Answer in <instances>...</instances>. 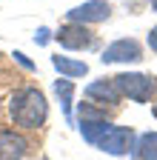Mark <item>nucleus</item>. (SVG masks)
I'll list each match as a JSON object with an SVG mask.
<instances>
[{"label": "nucleus", "instance_id": "nucleus-8", "mask_svg": "<svg viewBox=\"0 0 157 160\" xmlns=\"http://www.w3.org/2000/svg\"><path fill=\"white\" fill-rule=\"evenodd\" d=\"M86 97L91 103H97V106H117L120 103V92H117L111 77H100V80H94V83H89L86 86Z\"/></svg>", "mask_w": 157, "mask_h": 160}, {"label": "nucleus", "instance_id": "nucleus-15", "mask_svg": "<svg viewBox=\"0 0 157 160\" xmlns=\"http://www.w3.org/2000/svg\"><path fill=\"white\" fill-rule=\"evenodd\" d=\"M149 49H151V52H157V26L149 32Z\"/></svg>", "mask_w": 157, "mask_h": 160}, {"label": "nucleus", "instance_id": "nucleus-4", "mask_svg": "<svg viewBox=\"0 0 157 160\" xmlns=\"http://www.w3.org/2000/svg\"><path fill=\"white\" fill-rule=\"evenodd\" d=\"M134 132L129 129V126H109L103 134H100V140H97V149H103L106 154H114V157H123V154H129V152H134Z\"/></svg>", "mask_w": 157, "mask_h": 160}, {"label": "nucleus", "instance_id": "nucleus-6", "mask_svg": "<svg viewBox=\"0 0 157 160\" xmlns=\"http://www.w3.org/2000/svg\"><path fill=\"white\" fill-rule=\"evenodd\" d=\"M100 60L103 63H137V60H143V49L134 37H120L103 49Z\"/></svg>", "mask_w": 157, "mask_h": 160}, {"label": "nucleus", "instance_id": "nucleus-13", "mask_svg": "<svg viewBox=\"0 0 157 160\" xmlns=\"http://www.w3.org/2000/svg\"><path fill=\"white\" fill-rule=\"evenodd\" d=\"M49 37H52L49 29H37V32H34V43H37V46H46V43H49Z\"/></svg>", "mask_w": 157, "mask_h": 160}, {"label": "nucleus", "instance_id": "nucleus-10", "mask_svg": "<svg viewBox=\"0 0 157 160\" xmlns=\"http://www.w3.org/2000/svg\"><path fill=\"white\" fill-rule=\"evenodd\" d=\"M52 66L60 72L63 77H69V80L83 77V74L89 72V66L83 63V60H74V57H66V54H54V57H52Z\"/></svg>", "mask_w": 157, "mask_h": 160}, {"label": "nucleus", "instance_id": "nucleus-12", "mask_svg": "<svg viewBox=\"0 0 157 160\" xmlns=\"http://www.w3.org/2000/svg\"><path fill=\"white\" fill-rule=\"evenodd\" d=\"M54 94L60 97L63 114H66V120L71 123V97H74V83H71L69 77H60V80H54Z\"/></svg>", "mask_w": 157, "mask_h": 160}, {"label": "nucleus", "instance_id": "nucleus-3", "mask_svg": "<svg viewBox=\"0 0 157 160\" xmlns=\"http://www.w3.org/2000/svg\"><path fill=\"white\" fill-rule=\"evenodd\" d=\"M77 123H80V134L86 143H97L100 140V134L111 126L109 120H106V112L103 109H97L94 103H80L77 106Z\"/></svg>", "mask_w": 157, "mask_h": 160}, {"label": "nucleus", "instance_id": "nucleus-9", "mask_svg": "<svg viewBox=\"0 0 157 160\" xmlns=\"http://www.w3.org/2000/svg\"><path fill=\"white\" fill-rule=\"evenodd\" d=\"M29 152V143L20 132L3 129L0 132V160H23Z\"/></svg>", "mask_w": 157, "mask_h": 160}, {"label": "nucleus", "instance_id": "nucleus-17", "mask_svg": "<svg viewBox=\"0 0 157 160\" xmlns=\"http://www.w3.org/2000/svg\"><path fill=\"white\" fill-rule=\"evenodd\" d=\"M154 117H157V106H154Z\"/></svg>", "mask_w": 157, "mask_h": 160}, {"label": "nucleus", "instance_id": "nucleus-7", "mask_svg": "<svg viewBox=\"0 0 157 160\" xmlns=\"http://www.w3.org/2000/svg\"><path fill=\"white\" fill-rule=\"evenodd\" d=\"M109 14H111V6L106 0H86V3L66 12L69 23H83V26L86 23H103V20H109Z\"/></svg>", "mask_w": 157, "mask_h": 160}, {"label": "nucleus", "instance_id": "nucleus-14", "mask_svg": "<svg viewBox=\"0 0 157 160\" xmlns=\"http://www.w3.org/2000/svg\"><path fill=\"white\" fill-rule=\"evenodd\" d=\"M12 57H14V60H17V63H20V66H23V69H29V72H34V63H32V60H29V57H26L23 52H14Z\"/></svg>", "mask_w": 157, "mask_h": 160}, {"label": "nucleus", "instance_id": "nucleus-16", "mask_svg": "<svg viewBox=\"0 0 157 160\" xmlns=\"http://www.w3.org/2000/svg\"><path fill=\"white\" fill-rule=\"evenodd\" d=\"M151 9H154V12H157V0H151Z\"/></svg>", "mask_w": 157, "mask_h": 160}, {"label": "nucleus", "instance_id": "nucleus-11", "mask_svg": "<svg viewBox=\"0 0 157 160\" xmlns=\"http://www.w3.org/2000/svg\"><path fill=\"white\" fill-rule=\"evenodd\" d=\"M134 154L140 160H157V132H146L134 140Z\"/></svg>", "mask_w": 157, "mask_h": 160}, {"label": "nucleus", "instance_id": "nucleus-2", "mask_svg": "<svg viewBox=\"0 0 157 160\" xmlns=\"http://www.w3.org/2000/svg\"><path fill=\"white\" fill-rule=\"evenodd\" d=\"M111 80H114L117 92H120V97H129V100H134V103H149V100H151L154 77L140 74V72H120Z\"/></svg>", "mask_w": 157, "mask_h": 160}, {"label": "nucleus", "instance_id": "nucleus-5", "mask_svg": "<svg viewBox=\"0 0 157 160\" xmlns=\"http://www.w3.org/2000/svg\"><path fill=\"white\" fill-rule=\"evenodd\" d=\"M54 40L63 49H69V52H83V49L94 46V34L83 23H66V26H60L57 34H54Z\"/></svg>", "mask_w": 157, "mask_h": 160}, {"label": "nucleus", "instance_id": "nucleus-1", "mask_svg": "<svg viewBox=\"0 0 157 160\" xmlns=\"http://www.w3.org/2000/svg\"><path fill=\"white\" fill-rule=\"evenodd\" d=\"M9 117L17 129H40L49 117V100L37 86L17 89L9 100Z\"/></svg>", "mask_w": 157, "mask_h": 160}]
</instances>
